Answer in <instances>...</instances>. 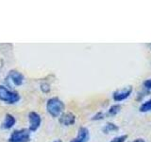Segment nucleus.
I'll use <instances>...</instances> for the list:
<instances>
[{
	"label": "nucleus",
	"instance_id": "f03ea898",
	"mask_svg": "<svg viewBox=\"0 0 151 142\" xmlns=\"http://www.w3.org/2000/svg\"><path fill=\"white\" fill-rule=\"evenodd\" d=\"M21 96L16 91L9 89L5 85H0V101L7 104H15L20 101Z\"/></svg>",
	"mask_w": 151,
	"mask_h": 142
},
{
	"label": "nucleus",
	"instance_id": "6e6552de",
	"mask_svg": "<svg viewBox=\"0 0 151 142\" xmlns=\"http://www.w3.org/2000/svg\"><path fill=\"white\" fill-rule=\"evenodd\" d=\"M16 118L12 114H6V116L4 117V120L1 123V128L4 130H9L15 125Z\"/></svg>",
	"mask_w": 151,
	"mask_h": 142
},
{
	"label": "nucleus",
	"instance_id": "f8f14e48",
	"mask_svg": "<svg viewBox=\"0 0 151 142\" xmlns=\"http://www.w3.org/2000/svg\"><path fill=\"white\" fill-rule=\"evenodd\" d=\"M149 111H151V99H148V101H145L140 106V112H142V113H147Z\"/></svg>",
	"mask_w": 151,
	"mask_h": 142
},
{
	"label": "nucleus",
	"instance_id": "f257e3e1",
	"mask_svg": "<svg viewBox=\"0 0 151 142\" xmlns=\"http://www.w3.org/2000/svg\"><path fill=\"white\" fill-rule=\"evenodd\" d=\"M46 111L52 117H60V116L64 112L65 105L60 99L53 97L50 98L46 102Z\"/></svg>",
	"mask_w": 151,
	"mask_h": 142
},
{
	"label": "nucleus",
	"instance_id": "39448f33",
	"mask_svg": "<svg viewBox=\"0 0 151 142\" xmlns=\"http://www.w3.org/2000/svg\"><path fill=\"white\" fill-rule=\"evenodd\" d=\"M6 80H9V82H11L13 85H15V86H21L24 83V82H25V77H24V75L21 72H19L18 70L12 69L9 71Z\"/></svg>",
	"mask_w": 151,
	"mask_h": 142
},
{
	"label": "nucleus",
	"instance_id": "9b49d317",
	"mask_svg": "<svg viewBox=\"0 0 151 142\" xmlns=\"http://www.w3.org/2000/svg\"><path fill=\"white\" fill-rule=\"evenodd\" d=\"M120 110H121V105H120V104H114V105L111 106V108L109 109L107 115L111 116V117L116 116L117 114L120 112Z\"/></svg>",
	"mask_w": 151,
	"mask_h": 142
},
{
	"label": "nucleus",
	"instance_id": "0eeeda50",
	"mask_svg": "<svg viewBox=\"0 0 151 142\" xmlns=\"http://www.w3.org/2000/svg\"><path fill=\"white\" fill-rule=\"evenodd\" d=\"M77 121V117L75 114L71 112H63L59 117V122L63 126H71L74 125Z\"/></svg>",
	"mask_w": 151,
	"mask_h": 142
},
{
	"label": "nucleus",
	"instance_id": "6ab92c4d",
	"mask_svg": "<svg viewBox=\"0 0 151 142\" xmlns=\"http://www.w3.org/2000/svg\"><path fill=\"white\" fill-rule=\"evenodd\" d=\"M71 142H78V141H77V140H76V139H73V140H72V141H71Z\"/></svg>",
	"mask_w": 151,
	"mask_h": 142
},
{
	"label": "nucleus",
	"instance_id": "a211bd4d",
	"mask_svg": "<svg viewBox=\"0 0 151 142\" xmlns=\"http://www.w3.org/2000/svg\"><path fill=\"white\" fill-rule=\"evenodd\" d=\"M53 142H63V141H61L60 139H57V140H54Z\"/></svg>",
	"mask_w": 151,
	"mask_h": 142
},
{
	"label": "nucleus",
	"instance_id": "4468645a",
	"mask_svg": "<svg viewBox=\"0 0 151 142\" xmlns=\"http://www.w3.org/2000/svg\"><path fill=\"white\" fill-rule=\"evenodd\" d=\"M50 85L48 83H42L41 84V90L42 92H44L45 94H47V93H49L50 92Z\"/></svg>",
	"mask_w": 151,
	"mask_h": 142
},
{
	"label": "nucleus",
	"instance_id": "20e7f679",
	"mask_svg": "<svg viewBox=\"0 0 151 142\" xmlns=\"http://www.w3.org/2000/svg\"><path fill=\"white\" fill-rule=\"evenodd\" d=\"M28 130L31 133L36 132L42 124V117L40 114H38L35 111H31L28 113Z\"/></svg>",
	"mask_w": 151,
	"mask_h": 142
},
{
	"label": "nucleus",
	"instance_id": "ddd939ff",
	"mask_svg": "<svg viewBox=\"0 0 151 142\" xmlns=\"http://www.w3.org/2000/svg\"><path fill=\"white\" fill-rule=\"evenodd\" d=\"M127 138V135H123L119 136H115L110 142H125Z\"/></svg>",
	"mask_w": 151,
	"mask_h": 142
},
{
	"label": "nucleus",
	"instance_id": "423d86ee",
	"mask_svg": "<svg viewBox=\"0 0 151 142\" xmlns=\"http://www.w3.org/2000/svg\"><path fill=\"white\" fill-rule=\"evenodd\" d=\"M131 93H132L131 86L124 87L122 89L115 90V91L112 93V99H113V101L120 102V101H125V99H127L131 95Z\"/></svg>",
	"mask_w": 151,
	"mask_h": 142
},
{
	"label": "nucleus",
	"instance_id": "dca6fc26",
	"mask_svg": "<svg viewBox=\"0 0 151 142\" xmlns=\"http://www.w3.org/2000/svg\"><path fill=\"white\" fill-rule=\"evenodd\" d=\"M143 85H144V87L145 89V91L146 92H149L150 90H151V78L145 80V82L143 83Z\"/></svg>",
	"mask_w": 151,
	"mask_h": 142
},
{
	"label": "nucleus",
	"instance_id": "7ed1b4c3",
	"mask_svg": "<svg viewBox=\"0 0 151 142\" xmlns=\"http://www.w3.org/2000/svg\"><path fill=\"white\" fill-rule=\"evenodd\" d=\"M31 140V132L28 129L14 130L9 135L8 142H29Z\"/></svg>",
	"mask_w": 151,
	"mask_h": 142
},
{
	"label": "nucleus",
	"instance_id": "1a4fd4ad",
	"mask_svg": "<svg viewBox=\"0 0 151 142\" xmlns=\"http://www.w3.org/2000/svg\"><path fill=\"white\" fill-rule=\"evenodd\" d=\"M78 142H88L90 139V131L86 127H80L78 129L77 137L75 138Z\"/></svg>",
	"mask_w": 151,
	"mask_h": 142
},
{
	"label": "nucleus",
	"instance_id": "2eb2a0df",
	"mask_svg": "<svg viewBox=\"0 0 151 142\" xmlns=\"http://www.w3.org/2000/svg\"><path fill=\"white\" fill-rule=\"evenodd\" d=\"M104 117H105V114L102 113V112H98L93 117H92L91 120H103Z\"/></svg>",
	"mask_w": 151,
	"mask_h": 142
},
{
	"label": "nucleus",
	"instance_id": "9d476101",
	"mask_svg": "<svg viewBox=\"0 0 151 142\" xmlns=\"http://www.w3.org/2000/svg\"><path fill=\"white\" fill-rule=\"evenodd\" d=\"M118 130H119V127L112 122L106 123L105 126L102 128V132L104 133V134H109V133H111V132H116Z\"/></svg>",
	"mask_w": 151,
	"mask_h": 142
},
{
	"label": "nucleus",
	"instance_id": "f3484780",
	"mask_svg": "<svg viewBox=\"0 0 151 142\" xmlns=\"http://www.w3.org/2000/svg\"><path fill=\"white\" fill-rule=\"evenodd\" d=\"M133 142H145L144 139H142V138H138V139H136V140H134Z\"/></svg>",
	"mask_w": 151,
	"mask_h": 142
}]
</instances>
